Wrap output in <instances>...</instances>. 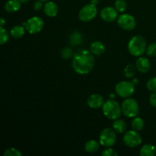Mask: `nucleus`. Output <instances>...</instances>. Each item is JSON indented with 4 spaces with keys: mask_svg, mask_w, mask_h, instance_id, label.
<instances>
[{
    "mask_svg": "<svg viewBox=\"0 0 156 156\" xmlns=\"http://www.w3.org/2000/svg\"><path fill=\"white\" fill-rule=\"evenodd\" d=\"M73 68L79 75H86L91 71L94 65V58L91 51L82 50L73 56Z\"/></svg>",
    "mask_w": 156,
    "mask_h": 156,
    "instance_id": "nucleus-1",
    "label": "nucleus"
},
{
    "mask_svg": "<svg viewBox=\"0 0 156 156\" xmlns=\"http://www.w3.org/2000/svg\"><path fill=\"white\" fill-rule=\"evenodd\" d=\"M146 50V40L142 36H134L128 43V51L132 56H140Z\"/></svg>",
    "mask_w": 156,
    "mask_h": 156,
    "instance_id": "nucleus-2",
    "label": "nucleus"
},
{
    "mask_svg": "<svg viewBox=\"0 0 156 156\" xmlns=\"http://www.w3.org/2000/svg\"><path fill=\"white\" fill-rule=\"evenodd\" d=\"M102 111L105 117L110 120H116L119 118L122 112L120 105L113 99H110L104 103Z\"/></svg>",
    "mask_w": 156,
    "mask_h": 156,
    "instance_id": "nucleus-3",
    "label": "nucleus"
},
{
    "mask_svg": "<svg viewBox=\"0 0 156 156\" xmlns=\"http://www.w3.org/2000/svg\"><path fill=\"white\" fill-rule=\"evenodd\" d=\"M122 113L126 117L133 118L136 117L140 111V108L136 101L133 98H127L122 103Z\"/></svg>",
    "mask_w": 156,
    "mask_h": 156,
    "instance_id": "nucleus-4",
    "label": "nucleus"
},
{
    "mask_svg": "<svg viewBox=\"0 0 156 156\" xmlns=\"http://www.w3.org/2000/svg\"><path fill=\"white\" fill-rule=\"evenodd\" d=\"M116 140H117L116 132L114 129L111 128L104 129L99 136L100 144L105 147H111L114 146L116 143Z\"/></svg>",
    "mask_w": 156,
    "mask_h": 156,
    "instance_id": "nucleus-5",
    "label": "nucleus"
},
{
    "mask_svg": "<svg viewBox=\"0 0 156 156\" xmlns=\"http://www.w3.org/2000/svg\"><path fill=\"white\" fill-rule=\"evenodd\" d=\"M24 25L26 30L30 34L39 33L44 27V21L40 17H32L29 18L25 23L23 24Z\"/></svg>",
    "mask_w": 156,
    "mask_h": 156,
    "instance_id": "nucleus-6",
    "label": "nucleus"
},
{
    "mask_svg": "<svg viewBox=\"0 0 156 156\" xmlns=\"http://www.w3.org/2000/svg\"><path fill=\"white\" fill-rule=\"evenodd\" d=\"M116 93L117 95L120 96V98H127L133 95L135 91V87L133 82H126V81H123L120 82L116 85Z\"/></svg>",
    "mask_w": 156,
    "mask_h": 156,
    "instance_id": "nucleus-7",
    "label": "nucleus"
},
{
    "mask_svg": "<svg viewBox=\"0 0 156 156\" xmlns=\"http://www.w3.org/2000/svg\"><path fill=\"white\" fill-rule=\"evenodd\" d=\"M123 141L128 147L135 148L141 144L142 138L138 132L133 129V130H129L125 133L123 137Z\"/></svg>",
    "mask_w": 156,
    "mask_h": 156,
    "instance_id": "nucleus-8",
    "label": "nucleus"
},
{
    "mask_svg": "<svg viewBox=\"0 0 156 156\" xmlns=\"http://www.w3.org/2000/svg\"><path fill=\"white\" fill-rule=\"evenodd\" d=\"M97 12L98 10L96 5L91 3L82 8V9L79 11V18L81 21L87 22L94 19L97 15Z\"/></svg>",
    "mask_w": 156,
    "mask_h": 156,
    "instance_id": "nucleus-9",
    "label": "nucleus"
},
{
    "mask_svg": "<svg viewBox=\"0 0 156 156\" xmlns=\"http://www.w3.org/2000/svg\"><path fill=\"white\" fill-rule=\"evenodd\" d=\"M117 24L122 29L126 30H132L136 27V20L133 17L129 14H123L119 16Z\"/></svg>",
    "mask_w": 156,
    "mask_h": 156,
    "instance_id": "nucleus-10",
    "label": "nucleus"
},
{
    "mask_svg": "<svg viewBox=\"0 0 156 156\" xmlns=\"http://www.w3.org/2000/svg\"><path fill=\"white\" fill-rule=\"evenodd\" d=\"M101 18L106 22H112L117 17V10L115 8L108 6L101 11Z\"/></svg>",
    "mask_w": 156,
    "mask_h": 156,
    "instance_id": "nucleus-11",
    "label": "nucleus"
},
{
    "mask_svg": "<svg viewBox=\"0 0 156 156\" xmlns=\"http://www.w3.org/2000/svg\"><path fill=\"white\" fill-rule=\"evenodd\" d=\"M87 104L88 106L93 109H98L101 108L104 105V98L101 94H94L89 96L87 100Z\"/></svg>",
    "mask_w": 156,
    "mask_h": 156,
    "instance_id": "nucleus-12",
    "label": "nucleus"
},
{
    "mask_svg": "<svg viewBox=\"0 0 156 156\" xmlns=\"http://www.w3.org/2000/svg\"><path fill=\"white\" fill-rule=\"evenodd\" d=\"M44 12L47 16L53 18L57 15L58 6L53 2H47V3L44 5Z\"/></svg>",
    "mask_w": 156,
    "mask_h": 156,
    "instance_id": "nucleus-13",
    "label": "nucleus"
},
{
    "mask_svg": "<svg viewBox=\"0 0 156 156\" xmlns=\"http://www.w3.org/2000/svg\"><path fill=\"white\" fill-rule=\"evenodd\" d=\"M136 67L139 72L142 73H146L150 69V62L145 57H140L136 62Z\"/></svg>",
    "mask_w": 156,
    "mask_h": 156,
    "instance_id": "nucleus-14",
    "label": "nucleus"
},
{
    "mask_svg": "<svg viewBox=\"0 0 156 156\" xmlns=\"http://www.w3.org/2000/svg\"><path fill=\"white\" fill-rule=\"evenodd\" d=\"M21 3L19 0H9L5 4V9L9 13L16 12L21 8Z\"/></svg>",
    "mask_w": 156,
    "mask_h": 156,
    "instance_id": "nucleus-15",
    "label": "nucleus"
},
{
    "mask_svg": "<svg viewBox=\"0 0 156 156\" xmlns=\"http://www.w3.org/2000/svg\"><path fill=\"white\" fill-rule=\"evenodd\" d=\"M90 51L94 55H101L105 51V46L101 41H94L91 44L90 47Z\"/></svg>",
    "mask_w": 156,
    "mask_h": 156,
    "instance_id": "nucleus-16",
    "label": "nucleus"
},
{
    "mask_svg": "<svg viewBox=\"0 0 156 156\" xmlns=\"http://www.w3.org/2000/svg\"><path fill=\"white\" fill-rule=\"evenodd\" d=\"M113 129L116 133H123L126 129V124L124 120L121 119H116L113 123Z\"/></svg>",
    "mask_w": 156,
    "mask_h": 156,
    "instance_id": "nucleus-17",
    "label": "nucleus"
},
{
    "mask_svg": "<svg viewBox=\"0 0 156 156\" xmlns=\"http://www.w3.org/2000/svg\"><path fill=\"white\" fill-rule=\"evenodd\" d=\"M156 154V149L151 144L144 145L141 148L140 155L141 156H154Z\"/></svg>",
    "mask_w": 156,
    "mask_h": 156,
    "instance_id": "nucleus-18",
    "label": "nucleus"
},
{
    "mask_svg": "<svg viewBox=\"0 0 156 156\" xmlns=\"http://www.w3.org/2000/svg\"><path fill=\"white\" fill-rule=\"evenodd\" d=\"M24 33H25L24 27L21 25L15 26V27H12V29H11L10 30L11 36L14 38H16V39L22 37L24 36Z\"/></svg>",
    "mask_w": 156,
    "mask_h": 156,
    "instance_id": "nucleus-19",
    "label": "nucleus"
},
{
    "mask_svg": "<svg viewBox=\"0 0 156 156\" xmlns=\"http://www.w3.org/2000/svg\"><path fill=\"white\" fill-rule=\"evenodd\" d=\"M99 143L96 140H89L85 144V152L88 153H93L98 150Z\"/></svg>",
    "mask_w": 156,
    "mask_h": 156,
    "instance_id": "nucleus-20",
    "label": "nucleus"
},
{
    "mask_svg": "<svg viewBox=\"0 0 156 156\" xmlns=\"http://www.w3.org/2000/svg\"><path fill=\"white\" fill-rule=\"evenodd\" d=\"M82 42V36L80 32L75 31L69 37V43L72 46H77Z\"/></svg>",
    "mask_w": 156,
    "mask_h": 156,
    "instance_id": "nucleus-21",
    "label": "nucleus"
},
{
    "mask_svg": "<svg viewBox=\"0 0 156 156\" xmlns=\"http://www.w3.org/2000/svg\"><path fill=\"white\" fill-rule=\"evenodd\" d=\"M131 126H132L133 129H134V130L140 131L141 129H143V126H144V121L140 117H135L132 120Z\"/></svg>",
    "mask_w": 156,
    "mask_h": 156,
    "instance_id": "nucleus-22",
    "label": "nucleus"
},
{
    "mask_svg": "<svg viewBox=\"0 0 156 156\" xmlns=\"http://www.w3.org/2000/svg\"><path fill=\"white\" fill-rule=\"evenodd\" d=\"M115 9H117L118 12H123L126 9V2L125 0H117L115 2Z\"/></svg>",
    "mask_w": 156,
    "mask_h": 156,
    "instance_id": "nucleus-23",
    "label": "nucleus"
},
{
    "mask_svg": "<svg viewBox=\"0 0 156 156\" xmlns=\"http://www.w3.org/2000/svg\"><path fill=\"white\" fill-rule=\"evenodd\" d=\"M9 36L7 31L3 27H0V44H5L9 41Z\"/></svg>",
    "mask_w": 156,
    "mask_h": 156,
    "instance_id": "nucleus-24",
    "label": "nucleus"
},
{
    "mask_svg": "<svg viewBox=\"0 0 156 156\" xmlns=\"http://www.w3.org/2000/svg\"><path fill=\"white\" fill-rule=\"evenodd\" d=\"M124 74L126 78H131L135 74V67L132 64H129L124 69Z\"/></svg>",
    "mask_w": 156,
    "mask_h": 156,
    "instance_id": "nucleus-25",
    "label": "nucleus"
},
{
    "mask_svg": "<svg viewBox=\"0 0 156 156\" xmlns=\"http://www.w3.org/2000/svg\"><path fill=\"white\" fill-rule=\"evenodd\" d=\"M4 156H21V153L15 148H9L5 151Z\"/></svg>",
    "mask_w": 156,
    "mask_h": 156,
    "instance_id": "nucleus-26",
    "label": "nucleus"
},
{
    "mask_svg": "<svg viewBox=\"0 0 156 156\" xmlns=\"http://www.w3.org/2000/svg\"><path fill=\"white\" fill-rule=\"evenodd\" d=\"M146 54L150 56H156V43L151 44L146 49Z\"/></svg>",
    "mask_w": 156,
    "mask_h": 156,
    "instance_id": "nucleus-27",
    "label": "nucleus"
},
{
    "mask_svg": "<svg viewBox=\"0 0 156 156\" xmlns=\"http://www.w3.org/2000/svg\"><path fill=\"white\" fill-rule=\"evenodd\" d=\"M147 88L151 91H156V77L152 78L147 82Z\"/></svg>",
    "mask_w": 156,
    "mask_h": 156,
    "instance_id": "nucleus-28",
    "label": "nucleus"
},
{
    "mask_svg": "<svg viewBox=\"0 0 156 156\" xmlns=\"http://www.w3.org/2000/svg\"><path fill=\"white\" fill-rule=\"evenodd\" d=\"M61 55H62V56L63 59H69V58H70L72 56H73V52H72L71 49L64 48L63 50H62Z\"/></svg>",
    "mask_w": 156,
    "mask_h": 156,
    "instance_id": "nucleus-29",
    "label": "nucleus"
},
{
    "mask_svg": "<svg viewBox=\"0 0 156 156\" xmlns=\"http://www.w3.org/2000/svg\"><path fill=\"white\" fill-rule=\"evenodd\" d=\"M101 155L103 156H117V153L116 152V151H114L112 149H106L102 152Z\"/></svg>",
    "mask_w": 156,
    "mask_h": 156,
    "instance_id": "nucleus-30",
    "label": "nucleus"
},
{
    "mask_svg": "<svg viewBox=\"0 0 156 156\" xmlns=\"http://www.w3.org/2000/svg\"><path fill=\"white\" fill-rule=\"evenodd\" d=\"M149 102L152 107L156 108V91H154L149 98Z\"/></svg>",
    "mask_w": 156,
    "mask_h": 156,
    "instance_id": "nucleus-31",
    "label": "nucleus"
},
{
    "mask_svg": "<svg viewBox=\"0 0 156 156\" xmlns=\"http://www.w3.org/2000/svg\"><path fill=\"white\" fill-rule=\"evenodd\" d=\"M43 8V3L42 1L39 0V1L35 2L34 4V9L36 11H40Z\"/></svg>",
    "mask_w": 156,
    "mask_h": 156,
    "instance_id": "nucleus-32",
    "label": "nucleus"
},
{
    "mask_svg": "<svg viewBox=\"0 0 156 156\" xmlns=\"http://www.w3.org/2000/svg\"><path fill=\"white\" fill-rule=\"evenodd\" d=\"M0 24H1V27H3L5 25V19L3 18H2L1 20H0Z\"/></svg>",
    "mask_w": 156,
    "mask_h": 156,
    "instance_id": "nucleus-33",
    "label": "nucleus"
},
{
    "mask_svg": "<svg viewBox=\"0 0 156 156\" xmlns=\"http://www.w3.org/2000/svg\"><path fill=\"white\" fill-rule=\"evenodd\" d=\"M99 2V0H91V4L94 5H97Z\"/></svg>",
    "mask_w": 156,
    "mask_h": 156,
    "instance_id": "nucleus-34",
    "label": "nucleus"
},
{
    "mask_svg": "<svg viewBox=\"0 0 156 156\" xmlns=\"http://www.w3.org/2000/svg\"><path fill=\"white\" fill-rule=\"evenodd\" d=\"M138 79H134L133 80V85H137V84H138Z\"/></svg>",
    "mask_w": 156,
    "mask_h": 156,
    "instance_id": "nucleus-35",
    "label": "nucleus"
},
{
    "mask_svg": "<svg viewBox=\"0 0 156 156\" xmlns=\"http://www.w3.org/2000/svg\"><path fill=\"white\" fill-rule=\"evenodd\" d=\"M115 98V94H110V98Z\"/></svg>",
    "mask_w": 156,
    "mask_h": 156,
    "instance_id": "nucleus-36",
    "label": "nucleus"
},
{
    "mask_svg": "<svg viewBox=\"0 0 156 156\" xmlns=\"http://www.w3.org/2000/svg\"><path fill=\"white\" fill-rule=\"evenodd\" d=\"M19 1L21 2H27L28 0H19Z\"/></svg>",
    "mask_w": 156,
    "mask_h": 156,
    "instance_id": "nucleus-37",
    "label": "nucleus"
},
{
    "mask_svg": "<svg viewBox=\"0 0 156 156\" xmlns=\"http://www.w3.org/2000/svg\"><path fill=\"white\" fill-rule=\"evenodd\" d=\"M41 1H42V2H47V1H48V0H41Z\"/></svg>",
    "mask_w": 156,
    "mask_h": 156,
    "instance_id": "nucleus-38",
    "label": "nucleus"
}]
</instances>
